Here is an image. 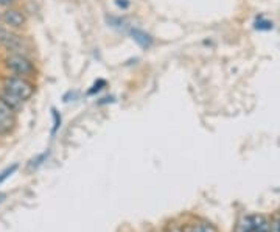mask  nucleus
I'll return each mask as SVG.
<instances>
[{
	"label": "nucleus",
	"mask_w": 280,
	"mask_h": 232,
	"mask_svg": "<svg viewBox=\"0 0 280 232\" xmlns=\"http://www.w3.org/2000/svg\"><path fill=\"white\" fill-rule=\"evenodd\" d=\"M2 24H5L11 30H20L26 25V18L22 11L16 8H8L2 14Z\"/></svg>",
	"instance_id": "20e7f679"
},
{
	"label": "nucleus",
	"mask_w": 280,
	"mask_h": 232,
	"mask_svg": "<svg viewBox=\"0 0 280 232\" xmlns=\"http://www.w3.org/2000/svg\"><path fill=\"white\" fill-rule=\"evenodd\" d=\"M2 89H5L6 92L16 95L17 98H20L22 102H26L33 97L34 94V86L28 78H23V76H16V75H11L6 76L3 80V84Z\"/></svg>",
	"instance_id": "f257e3e1"
},
{
	"label": "nucleus",
	"mask_w": 280,
	"mask_h": 232,
	"mask_svg": "<svg viewBox=\"0 0 280 232\" xmlns=\"http://www.w3.org/2000/svg\"><path fill=\"white\" fill-rule=\"evenodd\" d=\"M0 102H2L3 104H6L9 109H12V111H14L16 114L23 108V103H25L20 98H17L16 95L6 92L5 89H0Z\"/></svg>",
	"instance_id": "0eeeda50"
},
{
	"label": "nucleus",
	"mask_w": 280,
	"mask_h": 232,
	"mask_svg": "<svg viewBox=\"0 0 280 232\" xmlns=\"http://www.w3.org/2000/svg\"><path fill=\"white\" fill-rule=\"evenodd\" d=\"M252 230L254 232H271V222L266 220L262 215H251Z\"/></svg>",
	"instance_id": "6e6552de"
},
{
	"label": "nucleus",
	"mask_w": 280,
	"mask_h": 232,
	"mask_svg": "<svg viewBox=\"0 0 280 232\" xmlns=\"http://www.w3.org/2000/svg\"><path fill=\"white\" fill-rule=\"evenodd\" d=\"M0 46L6 48L9 53L26 54V52H28V44H26L23 36L11 28H0Z\"/></svg>",
	"instance_id": "7ed1b4c3"
},
{
	"label": "nucleus",
	"mask_w": 280,
	"mask_h": 232,
	"mask_svg": "<svg viewBox=\"0 0 280 232\" xmlns=\"http://www.w3.org/2000/svg\"><path fill=\"white\" fill-rule=\"evenodd\" d=\"M182 232H217V230H215V228L207 224V223H201V224H196V226L185 228Z\"/></svg>",
	"instance_id": "1a4fd4ad"
},
{
	"label": "nucleus",
	"mask_w": 280,
	"mask_h": 232,
	"mask_svg": "<svg viewBox=\"0 0 280 232\" xmlns=\"http://www.w3.org/2000/svg\"><path fill=\"white\" fill-rule=\"evenodd\" d=\"M16 125V112L0 102V134H8Z\"/></svg>",
	"instance_id": "39448f33"
},
{
	"label": "nucleus",
	"mask_w": 280,
	"mask_h": 232,
	"mask_svg": "<svg viewBox=\"0 0 280 232\" xmlns=\"http://www.w3.org/2000/svg\"><path fill=\"white\" fill-rule=\"evenodd\" d=\"M256 28L257 30H271L273 28V22H270V20H259L257 24H256Z\"/></svg>",
	"instance_id": "f8f14e48"
},
{
	"label": "nucleus",
	"mask_w": 280,
	"mask_h": 232,
	"mask_svg": "<svg viewBox=\"0 0 280 232\" xmlns=\"http://www.w3.org/2000/svg\"><path fill=\"white\" fill-rule=\"evenodd\" d=\"M114 4L117 5V8H120V10H128L129 8V0H114Z\"/></svg>",
	"instance_id": "ddd939ff"
},
{
	"label": "nucleus",
	"mask_w": 280,
	"mask_h": 232,
	"mask_svg": "<svg viewBox=\"0 0 280 232\" xmlns=\"http://www.w3.org/2000/svg\"><path fill=\"white\" fill-rule=\"evenodd\" d=\"M129 34H131L132 40H134V42H136L139 47H142V48H145V50L151 48L153 44H154V38H153L150 33H146V32H143V30H140V28H131V30H129Z\"/></svg>",
	"instance_id": "423d86ee"
},
{
	"label": "nucleus",
	"mask_w": 280,
	"mask_h": 232,
	"mask_svg": "<svg viewBox=\"0 0 280 232\" xmlns=\"http://www.w3.org/2000/svg\"><path fill=\"white\" fill-rule=\"evenodd\" d=\"M12 2H14V0H0V5H2V6H9Z\"/></svg>",
	"instance_id": "2eb2a0df"
},
{
	"label": "nucleus",
	"mask_w": 280,
	"mask_h": 232,
	"mask_svg": "<svg viewBox=\"0 0 280 232\" xmlns=\"http://www.w3.org/2000/svg\"><path fill=\"white\" fill-rule=\"evenodd\" d=\"M271 232H280V216L271 222Z\"/></svg>",
	"instance_id": "4468645a"
},
{
	"label": "nucleus",
	"mask_w": 280,
	"mask_h": 232,
	"mask_svg": "<svg viewBox=\"0 0 280 232\" xmlns=\"http://www.w3.org/2000/svg\"><path fill=\"white\" fill-rule=\"evenodd\" d=\"M17 170V164H12V166L11 167H8V168H5L2 173H0V184H2V182H5L8 178H9V176L12 174V173H14Z\"/></svg>",
	"instance_id": "9b49d317"
},
{
	"label": "nucleus",
	"mask_w": 280,
	"mask_h": 232,
	"mask_svg": "<svg viewBox=\"0 0 280 232\" xmlns=\"http://www.w3.org/2000/svg\"><path fill=\"white\" fill-rule=\"evenodd\" d=\"M5 66H6V69L16 76L30 78L36 72L33 61L26 56V54H20V53H9L5 58Z\"/></svg>",
	"instance_id": "f03ea898"
},
{
	"label": "nucleus",
	"mask_w": 280,
	"mask_h": 232,
	"mask_svg": "<svg viewBox=\"0 0 280 232\" xmlns=\"http://www.w3.org/2000/svg\"><path fill=\"white\" fill-rule=\"evenodd\" d=\"M0 28H2V16H0Z\"/></svg>",
	"instance_id": "dca6fc26"
},
{
	"label": "nucleus",
	"mask_w": 280,
	"mask_h": 232,
	"mask_svg": "<svg viewBox=\"0 0 280 232\" xmlns=\"http://www.w3.org/2000/svg\"><path fill=\"white\" fill-rule=\"evenodd\" d=\"M237 232H254L252 230V222H251V215L243 216L240 220L238 226H237Z\"/></svg>",
	"instance_id": "9d476101"
}]
</instances>
